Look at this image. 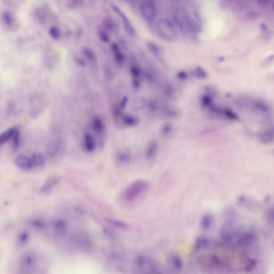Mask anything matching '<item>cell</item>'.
<instances>
[{
	"label": "cell",
	"instance_id": "cell-1",
	"mask_svg": "<svg viewBox=\"0 0 274 274\" xmlns=\"http://www.w3.org/2000/svg\"><path fill=\"white\" fill-rule=\"evenodd\" d=\"M46 156L41 153H34L30 155L21 154L15 160L16 166L24 171H30L42 167L46 163Z\"/></svg>",
	"mask_w": 274,
	"mask_h": 274
},
{
	"label": "cell",
	"instance_id": "cell-2",
	"mask_svg": "<svg viewBox=\"0 0 274 274\" xmlns=\"http://www.w3.org/2000/svg\"><path fill=\"white\" fill-rule=\"evenodd\" d=\"M173 19L181 30L184 32H192L196 29L194 21L184 8L177 7L173 9Z\"/></svg>",
	"mask_w": 274,
	"mask_h": 274
},
{
	"label": "cell",
	"instance_id": "cell-3",
	"mask_svg": "<svg viewBox=\"0 0 274 274\" xmlns=\"http://www.w3.org/2000/svg\"><path fill=\"white\" fill-rule=\"evenodd\" d=\"M135 265L141 274H163L156 262L146 255H138L135 258Z\"/></svg>",
	"mask_w": 274,
	"mask_h": 274
},
{
	"label": "cell",
	"instance_id": "cell-4",
	"mask_svg": "<svg viewBox=\"0 0 274 274\" xmlns=\"http://www.w3.org/2000/svg\"><path fill=\"white\" fill-rule=\"evenodd\" d=\"M155 26L156 32L163 39L170 41L175 38V26L170 19L166 18H160L156 22Z\"/></svg>",
	"mask_w": 274,
	"mask_h": 274
},
{
	"label": "cell",
	"instance_id": "cell-5",
	"mask_svg": "<svg viewBox=\"0 0 274 274\" xmlns=\"http://www.w3.org/2000/svg\"><path fill=\"white\" fill-rule=\"evenodd\" d=\"M12 143L13 148L18 146L20 142V131L15 127L10 128L1 134L0 137L1 145L7 143Z\"/></svg>",
	"mask_w": 274,
	"mask_h": 274
},
{
	"label": "cell",
	"instance_id": "cell-6",
	"mask_svg": "<svg viewBox=\"0 0 274 274\" xmlns=\"http://www.w3.org/2000/svg\"><path fill=\"white\" fill-rule=\"evenodd\" d=\"M140 11L143 17L148 21H153L156 19L158 10L154 2L145 1L140 5Z\"/></svg>",
	"mask_w": 274,
	"mask_h": 274
},
{
	"label": "cell",
	"instance_id": "cell-7",
	"mask_svg": "<svg viewBox=\"0 0 274 274\" xmlns=\"http://www.w3.org/2000/svg\"><path fill=\"white\" fill-rule=\"evenodd\" d=\"M65 146L62 139H57L50 141L47 148L48 155L51 158H59L64 153Z\"/></svg>",
	"mask_w": 274,
	"mask_h": 274
},
{
	"label": "cell",
	"instance_id": "cell-8",
	"mask_svg": "<svg viewBox=\"0 0 274 274\" xmlns=\"http://www.w3.org/2000/svg\"><path fill=\"white\" fill-rule=\"evenodd\" d=\"M111 7H112L113 10L115 12H116L117 14H118V16L122 19V21H123L122 22L123 23V25H124V29L126 31L130 36H134L135 34V31L128 17L125 15V13L122 12L121 10L120 9V8L116 5L112 4Z\"/></svg>",
	"mask_w": 274,
	"mask_h": 274
},
{
	"label": "cell",
	"instance_id": "cell-9",
	"mask_svg": "<svg viewBox=\"0 0 274 274\" xmlns=\"http://www.w3.org/2000/svg\"><path fill=\"white\" fill-rule=\"evenodd\" d=\"M59 177L57 176H52L51 177L48 178L44 182L41 187H40V192L44 194H46L49 192H50L57 186L59 183Z\"/></svg>",
	"mask_w": 274,
	"mask_h": 274
},
{
	"label": "cell",
	"instance_id": "cell-10",
	"mask_svg": "<svg viewBox=\"0 0 274 274\" xmlns=\"http://www.w3.org/2000/svg\"><path fill=\"white\" fill-rule=\"evenodd\" d=\"M210 241L209 239L206 237H199L196 239L194 243V249L196 251H200L207 248L210 245Z\"/></svg>",
	"mask_w": 274,
	"mask_h": 274
},
{
	"label": "cell",
	"instance_id": "cell-11",
	"mask_svg": "<svg viewBox=\"0 0 274 274\" xmlns=\"http://www.w3.org/2000/svg\"><path fill=\"white\" fill-rule=\"evenodd\" d=\"M170 262L171 263V266H172L176 270H180L183 268V263L182 260L177 255L172 256L170 259Z\"/></svg>",
	"mask_w": 274,
	"mask_h": 274
},
{
	"label": "cell",
	"instance_id": "cell-12",
	"mask_svg": "<svg viewBox=\"0 0 274 274\" xmlns=\"http://www.w3.org/2000/svg\"><path fill=\"white\" fill-rule=\"evenodd\" d=\"M112 50L114 54L115 59L117 62H121L123 60V56L122 55L121 51L120 50L118 46L116 44H112Z\"/></svg>",
	"mask_w": 274,
	"mask_h": 274
},
{
	"label": "cell",
	"instance_id": "cell-13",
	"mask_svg": "<svg viewBox=\"0 0 274 274\" xmlns=\"http://www.w3.org/2000/svg\"><path fill=\"white\" fill-rule=\"evenodd\" d=\"M2 21L7 26H11L13 24V18L11 13L8 12H5L2 14Z\"/></svg>",
	"mask_w": 274,
	"mask_h": 274
},
{
	"label": "cell",
	"instance_id": "cell-14",
	"mask_svg": "<svg viewBox=\"0 0 274 274\" xmlns=\"http://www.w3.org/2000/svg\"><path fill=\"white\" fill-rule=\"evenodd\" d=\"M50 36L54 40H59L60 38V32L57 27L51 26L49 30Z\"/></svg>",
	"mask_w": 274,
	"mask_h": 274
},
{
	"label": "cell",
	"instance_id": "cell-15",
	"mask_svg": "<svg viewBox=\"0 0 274 274\" xmlns=\"http://www.w3.org/2000/svg\"><path fill=\"white\" fill-rule=\"evenodd\" d=\"M193 74L195 76L199 78H205L207 76V73L204 68L198 67L195 68L193 71Z\"/></svg>",
	"mask_w": 274,
	"mask_h": 274
},
{
	"label": "cell",
	"instance_id": "cell-16",
	"mask_svg": "<svg viewBox=\"0 0 274 274\" xmlns=\"http://www.w3.org/2000/svg\"><path fill=\"white\" fill-rule=\"evenodd\" d=\"M83 53H84V55L85 56V57L89 59L90 61H93L95 60V56L93 52L91 50L85 48L83 50Z\"/></svg>",
	"mask_w": 274,
	"mask_h": 274
},
{
	"label": "cell",
	"instance_id": "cell-17",
	"mask_svg": "<svg viewBox=\"0 0 274 274\" xmlns=\"http://www.w3.org/2000/svg\"><path fill=\"white\" fill-rule=\"evenodd\" d=\"M98 35H99V38L105 43H107L109 42V37L108 35L107 34V33L105 31L102 30H100L98 32Z\"/></svg>",
	"mask_w": 274,
	"mask_h": 274
},
{
	"label": "cell",
	"instance_id": "cell-18",
	"mask_svg": "<svg viewBox=\"0 0 274 274\" xmlns=\"http://www.w3.org/2000/svg\"><path fill=\"white\" fill-rule=\"evenodd\" d=\"M210 225H211V221L210 218L205 217L203 219V221L201 223V227L202 229H204L205 230L208 229L210 228Z\"/></svg>",
	"mask_w": 274,
	"mask_h": 274
},
{
	"label": "cell",
	"instance_id": "cell-19",
	"mask_svg": "<svg viewBox=\"0 0 274 274\" xmlns=\"http://www.w3.org/2000/svg\"><path fill=\"white\" fill-rule=\"evenodd\" d=\"M202 101H203V102L206 104V105H210L211 102V99L210 97H208V96H205V97H204V98L202 99Z\"/></svg>",
	"mask_w": 274,
	"mask_h": 274
},
{
	"label": "cell",
	"instance_id": "cell-20",
	"mask_svg": "<svg viewBox=\"0 0 274 274\" xmlns=\"http://www.w3.org/2000/svg\"><path fill=\"white\" fill-rule=\"evenodd\" d=\"M149 48L152 50L153 51H154L155 53H158V48L157 46H155L154 44H150L149 46Z\"/></svg>",
	"mask_w": 274,
	"mask_h": 274
},
{
	"label": "cell",
	"instance_id": "cell-21",
	"mask_svg": "<svg viewBox=\"0 0 274 274\" xmlns=\"http://www.w3.org/2000/svg\"><path fill=\"white\" fill-rule=\"evenodd\" d=\"M178 78H181L182 79H184L187 78V74L186 73L182 71L181 73H178Z\"/></svg>",
	"mask_w": 274,
	"mask_h": 274
},
{
	"label": "cell",
	"instance_id": "cell-22",
	"mask_svg": "<svg viewBox=\"0 0 274 274\" xmlns=\"http://www.w3.org/2000/svg\"><path fill=\"white\" fill-rule=\"evenodd\" d=\"M77 62H78L79 64L80 65V66H84L85 65L84 61L83 59H80V58H79V59H77Z\"/></svg>",
	"mask_w": 274,
	"mask_h": 274
},
{
	"label": "cell",
	"instance_id": "cell-23",
	"mask_svg": "<svg viewBox=\"0 0 274 274\" xmlns=\"http://www.w3.org/2000/svg\"><path fill=\"white\" fill-rule=\"evenodd\" d=\"M126 101H127L126 98H124V99H123L122 103H121V107L122 108H123L125 106V105L126 103Z\"/></svg>",
	"mask_w": 274,
	"mask_h": 274
},
{
	"label": "cell",
	"instance_id": "cell-24",
	"mask_svg": "<svg viewBox=\"0 0 274 274\" xmlns=\"http://www.w3.org/2000/svg\"><path fill=\"white\" fill-rule=\"evenodd\" d=\"M272 7L274 8V2H272Z\"/></svg>",
	"mask_w": 274,
	"mask_h": 274
}]
</instances>
